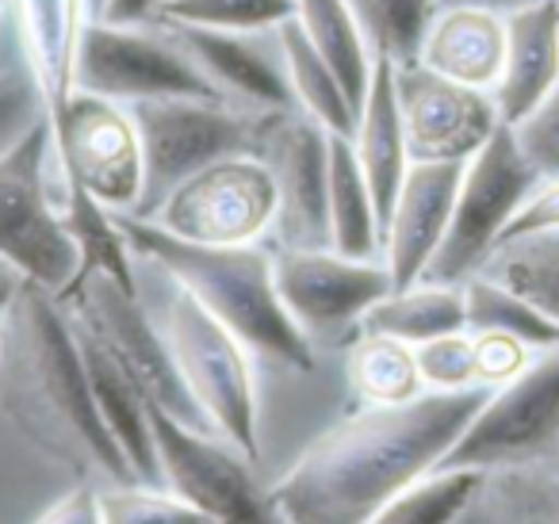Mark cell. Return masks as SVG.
<instances>
[{
  "instance_id": "6",
  "label": "cell",
  "mask_w": 559,
  "mask_h": 524,
  "mask_svg": "<svg viewBox=\"0 0 559 524\" xmlns=\"http://www.w3.org/2000/svg\"><path fill=\"white\" fill-rule=\"evenodd\" d=\"M127 111L139 127L142 162H146L139 218L154 215L180 180L207 169L211 162L257 150L261 116L234 108L223 96H154L127 104Z\"/></svg>"
},
{
  "instance_id": "44",
  "label": "cell",
  "mask_w": 559,
  "mask_h": 524,
  "mask_svg": "<svg viewBox=\"0 0 559 524\" xmlns=\"http://www.w3.org/2000/svg\"><path fill=\"white\" fill-rule=\"evenodd\" d=\"M20 284H24V272H16L9 261H0V333H4V318H9L12 295H16Z\"/></svg>"
},
{
  "instance_id": "26",
  "label": "cell",
  "mask_w": 559,
  "mask_h": 524,
  "mask_svg": "<svg viewBox=\"0 0 559 524\" xmlns=\"http://www.w3.org/2000/svg\"><path fill=\"white\" fill-rule=\"evenodd\" d=\"M330 249L360 261H383V230L372 188L357 150L342 134H330Z\"/></svg>"
},
{
  "instance_id": "35",
  "label": "cell",
  "mask_w": 559,
  "mask_h": 524,
  "mask_svg": "<svg viewBox=\"0 0 559 524\" xmlns=\"http://www.w3.org/2000/svg\"><path fill=\"white\" fill-rule=\"evenodd\" d=\"M104 524H211L192 501L157 486H104L100 490Z\"/></svg>"
},
{
  "instance_id": "27",
  "label": "cell",
  "mask_w": 559,
  "mask_h": 524,
  "mask_svg": "<svg viewBox=\"0 0 559 524\" xmlns=\"http://www.w3.org/2000/svg\"><path fill=\"white\" fill-rule=\"evenodd\" d=\"M276 43H280V55H284V66H288L296 108L307 111L330 134L353 139V131H357V108H353L345 85L337 81L334 66L314 50V43L307 39V32L299 27L296 16L276 27Z\"/></svg>"
},
{
  "instance_id": "21",
  "label": "cell",
  "mask_w": 559,
  "mask_h": 524,
  "mask_svg": "<svg viewBox=\"0 0 559 524\" xmlns=\"http://www.w3.org/2000/svg\"><path fill=\"white\" fill-rule=\"evenodd\" d=\"M12 4H16L27 78L47 116H55L78 88V47L88 24V0H12Z\"/></svg>"
},
{
  "instance_id": "34",
  "label": "cell",
  "mask_w": 559,
  "mask_h": 524,
  "mask_svg": "<svg viewBox=\"0 0 559 524\" xmlns=\"http://www.w3.org/2000/svg\"><path fill=\"white\" fill-rule=\"evenodd\" d=\"M296 16V0H169L157 24L207 32H276Z\"/></svg>"
},
{
  "instance_id": "10",
  "label": "cell",
  "mask_w": 559,
  "mask_h": 524,
  "mask_svg": "<svg viewBox=\"0 0 559 524\" xmlns=\"http://www.w3.org/2000/svg\"><path fill=\"white\" fill-rule=\"evenodd\" d=\"M559 452V345L495 386L441 467L495 471Z\"/></svg>"
},
{
  "instance_id": "18",
  "label": "cell",
  "mask_w": 559,
  "mask_h": 524,
  "mask_svg": "<svg viewBox=\"0 0 559 524\" xmlns=\"http://www.w3.org/2000/svg\"><path fill=\"white\" fill-rule=\"evenodd\" d=\"M467 162H411L395 207L383 226V264L395 287H411L426 276L449 234L456 188Z\"/></svg>"
},
{
  "instance_id": "45",
  "label": "cell",
  "mask_w": 559,
  "mask_h": 524,
  "mask_svg": "<svg viewBox=\"0 0 559 524\" xmlns=\"http://www.w3.org/2000/svg\"><path fill=\"white\" fill-rule=\"evenodd\" d=\"M96 9H100V0H88V20L96 16Z\"/></svg>"
},
{
  "instance_id": "1",
  "label": "cell",
  "mask_w": 559,
  "mask_h": 524,
  "mask_svg": "<svg viewBox=\"0 0 559 524\" xmlns=\"http://www.w3.org/2000/svg\"><path fill=\"white\" fill-rule=\"evenodd\" d=\"M490 391H421L399 406H365L269 486L272 501L288 524H368L395 493L441 467Z\"/></svg>"
},
{
  "instance_id": "4",
  "label": "cell",
  "mask_w": 559,
  "mask_h": 524,
  "mask_svg": "<svg viewBox=\"0 0 559 524\" xmlns=\"http://www.w3.org/2000/svg\"><path fill=\"white\" fill-rule=\"evenodd\" d=\"M134 269H139V287L154 291L150 299L142 295V302L154 314L188 391L195 394L218 437L257 463L261 444H257V386L249 371V348L157 261L134 253Z\"/></svg>"
},
{
  "instance_id": "40",
  "label": "cell",
  "mask_w": 559,
  "mask_h": 524,
  "mask_svg": "<svg viewBox=\"0 0 559 524\" xmlns=\"http://www.w3.org/2000/svg\"><path fill=\"white\" fill-rule=\"evenodd\" d=\"M540 230H559V177L544 180V184L536 188L533 200L518 211L510 230L502 234V241L521 238V234H540ZM502 241H498V246H502Z\"/></svg>"
},
{
  "instance_id": "29",
  "label": "cell",
  "mask_w": 559,
  "mask_h": 524,
  "mask_svg": "<svg viewBox=\"0 0 559 524\" xmlns=\"http://www.w3.org/2000/svg\"><path fill=\"white\" fill-rule=\"evenodd\" d=\"M479 272L518 291L559 325V230L506 238Z\"/></svg>"
},
{
  "instance_id": "7",
  "label": "cell",
  "mask_w": 559,
  "mask_h": 524,
  "mask_svg": "<svg viewBox=\"0 0 559 524\" xmlns=\"http://www.w3.org/2000/svg\"><path fill=\"white\" fill-rule=\"evenodd\" d=\"M540 184L544 177L533 169L525 150L518 146L513 127L502 123L490 134L487 146L464 165L449 234H444L441 249H437L433 264L421 279H429V284H464V279H472Z\"/></svg>"
},
{
  "instance_id": "43",
  "label": "cell",
  "mask_w": 559,
  "mask_h": 524,
  "mask_svg": "<svg viewBox=\"0 0 559 524\" xmlns=\"http://www.w3.org/2000/svg\"><path fill=\"white\" fill-rule=\"evenodd\" d=\"M437 4L441 9H483V12H498V16H510V12L540 4V0H437Z\"/></svg>"
},
{
  "instance_id": "16",
  "label": "cell",
  "mask_w": 559,
  "mask_h": 524,
  "mask_svg": "<svg viewBox=\"0 0 559 524\" xmlns=\"http://www.w3.org/2000/svg\"><path fill=\"white\" fill-rule=\"evenodd\" d=\"M411 162H472L502 127L487 88H472L426 70L421 62L395 66Z\"/></svg>"
},
{
  "instance_id": "25",
  "label": "cell",
  "mask_w": 559,
  "mask_h": 524,
  "mask_svg": "<svg viewBox=\"0 0 559 524\" xmlns=\"http://www.w3.org/2000/svg\"><path fill=\"white\" fill-rule=\"evenodd\" d=\"M464 330V284H429V279H418L411 287H395L360 322V333H383V337H395L403 345H426L433 337Z\"/></svg>"
},
{
  "instance_id": "33",
  "label": "cell",
  "mask_w": 559,
  "mask_h": 524,
  "mask_svg": "<svg viewBox=\"0 0 559 524\" xmlns=\"http://www.w3.org/2000/svg\"><path fill=\"white\" fill-rule=\"evenodd\" d=\"M483 471L437 467L433 475L418 478L403 493L388 501L368 524H452L460 509L472 501Z\"/></svg>"
},
{
  "instance_id": "17",
  "label": "cell",
  "mask_w": 559,
  "mask_h": 524,
  "mask_svg": "<svg viewBox=\"0 0 559 524\" xmlns=\"http://www.w3.org/2000/svg\"><path fill=\"white\" fill-rule=\"evenodd\" d=\"M173 39L185 47V55L203 70V78L215 85L223 100L249 116H269V111H292L288 66L280 55L276 32H207V27H180L162 24Z\"/></svg>"
},
{
  "instance_id": "15",
  "label": "cell",
  "mask_w": 559,
  "mask_h": 524,
  "mask_svg": "<svg viewBox=\"0 0 559 524\" xmlns=\"http://www.w3.org/2000/svg\"><path fill=\"white\" fill-rule=\"evenodd\" d=\"M272 276L280 302L314 345L360 333L368 310L395 291L383 261H360L337 249H276Z\"/></svg>"
},
{
  "instance_id": "36",
  "label": "cell",
  "mask_w": 559,
  "mask_h": 524,
  "mask_svg": "<svg viewBox=\"0 0 559 524\" xmlns=\"http://www.w3.org/2000/svg\"><path fill=\"white\" fill-rule=\"evenodd\" d=\"M414 360H418V376L426 391H467V386H483L475 376V345L472 333H444L426 345H414Z\"/></svg>"
},
{
  "instance_id": "42",
  "label": "cell",
  "mask_w": 559,
  "mask_h": 524,
  "mask_svg": "<svg viewBox=\"0 0 559 524\" xmlns=\"http://www.w3.org/2000/svg\"><path fill=\"white\" fill-rule=\"evenodd\" d=\"M169 0H100V9H96L93 20H104V24H123V27H134V24H150L162 16V9Z\"/></svg>"
},
{
  "instance_id": "20",
  "label": "cell",
  "mask_w": 559,
  "mask_h": 524,
  "mask_svg": "<svg viewBox=\"0 0 559 524\" xmlns=\"http://www.w3.org/2000/svg\"><path fill=\"white\" fill-rule=\"evenodd\" d=\"M559 85V0H540L506 16V62L490 88L506 127H518Z\"/></svg>"
},
{
  "instance_id": "30",
  "label": "cell",
  "mask_w": 559,
  "mask_h": 524,
  "mask_svg": "<svg viewBox=\"0 0 559 524\" xmlns=\"http://www.w3.org/2000/svg\"><path fill=\"white\" fill-rule=\"evenodd\" d=\"M349 383L365 406H399L426 391L414 345L383 333H357L349 348Z\"/></svg>"
},
{
  "instance_id": "2",
  "label": "cell",
  "mask_w": 559,
  "mask_h": 524,
  "mask_svg": "<svg viewBox=\"0 0 559 524\" xmlns=\"http://www.w3.org/2000/svg\"><path fill=\"white\" fill-rule=\"evenodd\" d=\"M0 406L35 448L81 483L100 490L139 483L96 406L70 310L27 276L0 333Z\"/></svg>"
},
{
  "instance_id": "12",
  "label": "cell",
  "mask_w": 559,
  "mask_h": 524,
  "mask_svg": "<svg viewBox=\"0 0 559 524\" xmlns=\"http://www.w3.org/2000/svg\"><path fill=\"white\" fill-rule=\"evenodd\" d=\"M150 417L165 483L173 493L192 501L211 524H288L272 493L257 483L253 460L230 440L218 432L188 429L157 406L150 409Z\"/></svg>"
},
{
  "instance_id": "11",
  "label": "cell",
  "mask_w": 559,
  "mask_h": 524,
  "mask_svg": "<svg viewBox=\"0 0 559 524\" xmlns=\"http://www.w3.org/2000/svg\"><path fill=\"white\" fill-rule=\"evenodd\" d=\"M276 184L257 154H234L180 180L150 223L195 246H253L272 230Z\"/></svg>"
},
{
  "instance_id": "39",
  "label": "cell",
  "mask_w": 559,
  "mask_h": 524,
  "mask_svg": "<svg viewBox=\"0 0 559 524\" xmlns=\"http://www.w3.org/2000/svg\"><path fill=\"white\" fill-rule=\"evenodd\" d=\"M475 345V376L483 386H502L533 360V348L521 345V341L506 337V333H472Z\"/></svg>"
},
{
  "instance_id": "32",
  "label": "cell",
  "mask_w": 559,
  "mask_h": 524,
  "mask_svg": "<svg viewBox=\"0 0 559 524\" xmlns=\"http://www.w3.org/2000/svg\"><path fill=\"white\" fill-rule=\"evenodd\" d=\"M376 58L395 66L418 62L426 32L437 16V0H345Z\"/></svg>"
},
{
  "instance_id": "8",
  "label": "cell",
  "mask_w": 559,
  "mask_h": 524,
  "mask_svg": "<svg viewBox=\"0 0 559 524\" xmlns=\"http://www.w3.org/2000/svg\"><path fill=\"white\" fill-rule=\"evenodd\" d=\"M58 302L108 345V353L123 364L127 376L139 383V391L162 414H169L173 421L188 425V429L215 432L211 417L188 391L185 376H180L177 360H173L169 345H165L162 330H157L154 314L146 310L139 291L104 276V272H88Z\"/></svg>"
},
{
  "instance_id": "41",
  "label": "cell",
  "mask_w": 559,
  "mask_h": 524,
  "mask_svg": "<svg viewBox=\"0 0 559 524\" xmlns=\"http://www.w3.org/2000/svg\"><path fill=\"white\" fill-rule=\"evenodd\" d=\"M39 524H104L100 516V486L78 483L55 509H47Z\"/></svg>"
},
{
  "instance_id": "37",
  "label": "cell",
  "mask_w": 559,
  "mask_h": 524,
  "mask_svg": "<svg viewBox=\"0 0 559 524\" xmlns=\"http://www.w3.org/2000/svg\"><path fill=\"white\" fill-rule=\"evenodd\" d=\"M513 134H518V146L525 150V157L544 180L559 177V85L544 96V104L533 116H525L513 127Z\"/></svg>"
},
{
  "instance_id": "22",
  "label": "cell",
  "mask_w": 559,
  "mask_h": 524,
  "mask_svg": "<svg viewBox=\"0 0 559 524\" xmlns=\"http://www.w3.org/2000/svg\"><path fill=\"white\" fill-rule=\"evenodd\" d=\"M353 150L365 169V180L372 188L380 230L388 226L395 195L411 169V146H406L403 108H399V85H395V62L376 58L368 96L357 111V131H353Z\"/></svg>"
},
{
  "instance_id": "14",
  "label": "cell",
  "mask_w": 559,
  "mask_h": 524,
  "mask_svg": "<svg viewBox=\"0 0 559 524\" xmlns=\"http://www.w3.org/2000/svg\"><path fill=\"white\" fill-rule=\"evenodd\" d=\"M257 157L276 184L272 230L280 249H330V131L307 111H269L257 123Z\"/></svg>"
},
{
  "instance_id": "46",
  "label": "cell",
  "mask_w": 559,
  "mask_h": 524,
  "mask_svg": "<svg viewBox=\"0 0 559 524\" xmlns=\"http://www.w3.org/2000/svg\"><path fill=\"white\" fill-rule=\"evenodd\" d=\"M0 9H4V0H0Z\"/></svg>"
},
{
  "instance_id": "31",
  "label": "cell",
  "mask_w": 559,
  "mask_h": 524,
  "mask_svg": "<svg viewBox=\"0 0 559 524\" xmlns=\"http://www.w3.org/2000/svg\"><path fill=\"white\" fill-rule=\"evenodd\" d=\"M464 307L467 333H506V337L528 345L533 353L559 345V325L551 318H544L533 302L502 287L498 279L483 276V272L464 279Z\"/></svg>"
},
{
  "instance_id": "13",
  "label": "cell",
  "mask_w": 559,
  "mask_h": 524,
  "mask_svg": "<svg viewBox=\"0 0 559 524\" xmlns=\"http://www.w3.org/2000/svg\"><path fill=\"white\" fill-rule=\"evenodd\" d=\"M78 88L116 104L154 96H218L169 27L146 32V24L123 27L104 20H88L81 32Z\"/></svg>"
},
{
  "instance_id": "3",
  "label": "cell",
  "mask_w": 559,
  "mask_h": 524,
  "mask_svg": "<svg viewBox=\"0 0 559 524\" xmlns=\"http://www.w3.org/2000/svg\"><path fill=\"white\" fill-rule=\"evenodd\" d=\"M119 226L134 253L173 272L218 322L238 333L249 353L296 371L314 368V341L280 302L272 257L257 249V241L253 246H195V241L173 238L139 215H119Z\"/></svg>"
},
{
  "instance_id": "9",
  "label": "cell",
  "mask_w": 559,
  "mask_h": 524,
  "mask_svg": "<svg viewBox=\"0 0 559 524\" xmlns=\"http://www.w3.org/2000/svg\"><path fill=\"white\" fill-rule=\"evenodd\" d=\"M47 119L58 172L116 215H139L146 192V162L127 104L73 88L70 100Z\"/></svg>"
},
{
  "instance_id": "23",
  "label": "cell",
  "mask_w": 559,
  "mask_h": 524,
  "mask_svg": "<svg viewBox=\"0 0 559 524\" xmlns=\"http://www.w3.org/2000/svg\"><path fill=\"white\" fill-rule=\"evenodd\" d=\"M418 62L449 81L490 93L506 62V16L483 9H437Z\"/></svg>"
},
{
  "instance_id": "19",
  "label": "cell",
  "mask_w": 559,
  "mask_h": 524,
  "mask_svg": "<svg viewBox=\"0 0 559 524\" xmlns=\"http://www.w3.org/2000/svg\"><path fill=\"white\" fill-rule=\"evenodd\" d=\"M73 330H78V345H81V356H85L88 383H93L96 406H100V417H104V425H108V432L116 437V444L123 448L127 463H131V471L139 475L142 486L169 490L165 471H162V455H157V440H154V417H150L154 402L139 391V383L127 376L123 364L108 353V345H104L81 318H73Z\"/></svg>"
},
{
  "instance_id": "38",
  "label": "cell",
  "mask_w": 559,
  "mask_h": 524,
  "mask_svg": "<svg viewBox=\"0 0 559 524\" xmlns=\"http://www.w3.org/2000/svg\"><path fill=\"white\" fill-rule=\"evenodd\" d=\"M43 116H47V108H43L32 78L4 73L0 78V157L9 154Z\"/></svg>"
},
{
  "instance_id": "5",
  "label": "cell",
  "mask_w": 559,
  "mask_h": 524,
  "mask_svg": "<svg viewBox=\"0 0 559 524\" xmlns=\"http://www.w3.org/2000/svg\"><path fill=\"white\" fill-rule=\"evenodd\" d=\"M50 119L43 116L0 157V261L62 299L81 269L73 234L66 230L62 195L50 184Z\"/></svg>"
},
{
  "instance_id": "24",
  "label": "cell",
  "mask_w": 559,
  "mask_h": 524,
  "mask_svg": "<svg viewBox=\"0 0 559 524\" xmlns=\"http://www.w3.org/2000/svg\"><path fill=\"white\" fill-rule=\"evenodd\" d=\"M452 524H559V452L483 471Z\"/></svg>"
},
{
  "instance_id": "28",
  "label": "cell",
  "mask_w": 559,
  "mask_h": 524,
  "mask_svg": "<svg viewBox=\"0 0 559 524\" xmlns=\"http://www.w3.org/2000/svg\"><path fill=\"white\" fill-rule=\"evenodd\" d=\"M296 20L307 32V39L314 43V50L334 66L353 108L360 111V104L368 96V81H372L376 55L368 47L353 9L345 0H296Z\"/></svg>"
}]
</instances>
